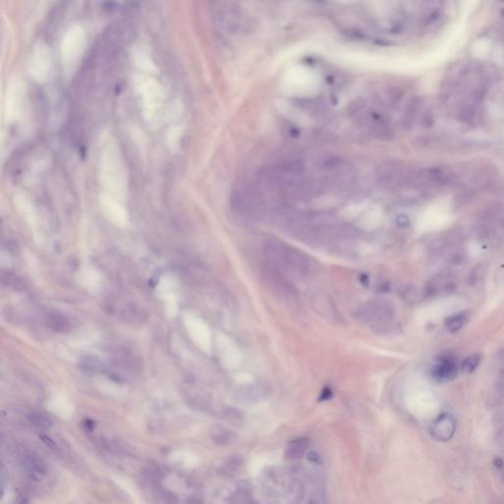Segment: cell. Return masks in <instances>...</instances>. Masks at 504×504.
Wrapping results in <instances>:
<instances>
[{"instance_id": "cell-7", "label": "cell", "mask_w": 504, "mask_h": 504, "mask_svg": "<svg viewBox=\"0 0 504 504\" xmlns=\"http://www.w3.org/2000/svg\"><path fill=\"white\" fill-rule=\"evenodd\" d=\"M23 466L29 478L35 482H42L47 475L45 462L36 454L28 453L23 457Z\"/></svg>"}, {"instance_id": "cell-2", "label": "cell", "mask_w": 504, "mask_h": 504, "mask_svg": "<svg viewBox=\"0 0 504 504\" xmlns=\"http://www.w3.org/2000/svg\"><path fill=\"white\" fill-rule=\"evenodd\" d=\"M230 204L237 215L252 221L264 220L269 213L264 194L258 188L252 186H242L233 189Z\"/></svg>"}, {"instance_id": "cell-26", "label": "cell", "mask_w": 504, "mask_h": 504, "mask_svg": "<svg viewBox=\"0 0 504 504\" xmlns=\"http://www.w3.org/2000/svg\"><path fill=\"white\" fill-rule=\"evenodd\" d=\"M305 504H319V503H318V501H317L315 498L310 497V498H309V499L305 502Z\"/></svg>"}, {"instance_id": "cell-24", "label": "cell", "mask_w": 504, "mask_h": 504, "mask_svg": "<svg viewBox=\"0 0 504 504\" xmlns=\"http://www.w3.org/2000/svg\"><path fill=\"white\" fill-rule=\"evenodd\" d=\"M14 504H30V500L27 495L19 494L14 501Z\"/></svg>"}, {"instance_id": "cell-11", "label": "cell", "mask_w": 504, "mask_h": 504, "mask_svg": "<svg viewBox=\"0 0 504 504\" xmlns=\"http://www.w3.org/2000/svg\"><path fill=\"white\" fill-rule=\"evenodd\" d=\"M210 438L216 445L226 447L236 441L237 434L227 427L215 425L210 430Z\"/></svg>"}, {"instance_id": "cell-8", "label": "cell", "mask_w": 504, "mask_h": 504, "mask_svg": "<svg viewBox=\"0 0 504 504\" xmlns=\"http://www.w3.org/2000/svg\"><path fill=\"white\" fill-rule=\"evenodd\" d=\"M458 368L455 360L450 357L442 358L432 368V376L439 382H447L455 379Z\"/></svg>"}, {"instance_id": "cell-19", "label": "cell", "mask_w": 504, "mask_h": 504, "mask_svg": "<svg viewBox=\"0 0 504 504\" xmlns=\"http://www.w3.org/2000/svg\"><path fill=\"white\" fill-rule=\"evenodd\" d=\"M480 362H481V357L479 355H472V356L468 357L462 362L461 367H462L463 373H465L467 374H472L473 372H475V369L478 367Z\"/></svg>"}, {"instance_id": "cell-21", "label": "cell", "mask_w": 504, "mask_h": 504, "mask_svg": "<svg viewBox=\"0 0 504 504\" xmlns=\"http://www.w3.org/2000/svg\"><path fill=\"white\" fill-rule=\"evenodd\" d=\"M243 461H242V458L240 456H233L231 457L226 464V470L227 472H229L230 474L236 472L237 470L240 468V466L242 465Z\"/></svg>"}, {"instance_id": "cell-12", "label": "cell", "mask_w": 504, "mask_h": 504, "mask_svg": "<svg viewBox=\"0 0 504 504\" xmlns=\"http://www.w3.org/2000/svg\"><path fill=\"white\" fill-rule=\"evenodd\" d=\"M231 504H259L254 498L252 488L246 482L241 483L236 490V493L230 496Z\"/></svg>"}, {"instance_id": "cell-1", "label": "cell", "mask_w": 504, "mask_h": 504, "mask_svg": "<svg viewBox=\"0 0 504 504\" xmlns=\"http://www.w3.org/2000/svg\"><path fill=\"white\" fill-rule=\"evenodd\" d=\"M264 259L279 267L288 275L312 277L318 271V263L307 252L277 239H269L263 244Z\"/></svg>"}, {"instance_id": "cell-23", "label": "cell", "mask_w": 504, "mask_h": 504, "mask_svg": "<svg viewBox=\"0 0 504 504\" xmlns=\"http://www.w3.org/2000/svg\"><path fill=\"white\" fill-rule=\"evenodd\" d=\"M308 459H309L310 462L314 463V464H320V463H321V457H320V455H319L318 453L314 452V451H311V452H309V453L308 454Z\"/></svg>"}, {"instance_id": "cell-4", "label": "cell", "mask_w": 504, "mask_h": 504, "mask_svg": "<svg viewBox=\"0 0 504 504\" xmlns=\"http://www.w3.org/2000/svg\"><path fill=\"white\" fill-rule=\"evenodd\" d=\"M358 317L374 327H384L394 317V309L389 302L374 299L362 306L358 311Z\"/></svg>"}, {"instance_id": "cell-17", "label": "cell", "mask_w": 504, "mask_h": 504, "mask_svg": "<svg viewBox=\"0 0 504 504\" xmlns=\"http://www.w3.org/2000/svg\"><path fill=\"white\" fill-rule=\"evenodd\" d=\"M345 164V160L338 156H328L320 160L319 166L326 171L339 170Z\"/></svg>"}, {"instance_id": "cell-3", "label": "cell", "mask_w": 504, "mask_h": 504, "mask_svg": "<svg viewBox=\"0 0 504 504\" xmlns=\"http://www.w3.org/2000/svg\"><path fill=\"white\" fill-rule=\"evenodd\" d=\"M261 274L264 282L279 298L286 304H299V293L291 281L289 275L276 265L264 259L261 264Z\"/></svg>"}, {"instance_id": "cell-5", "label": "cell", "mask_w": 504, "mask_h": 504, "mask_svg": "<svg viewBox=\"0 0 504 504\" xmlns=\"http://www.w3.org/2000/svg\"><path fill=\"white\" fill-rule=\"evenodd\" d=\"M456 427V419L451 414L444 413L433 421L430 427V432L434 439L445 442L453 438Z\"/></svg>"}, {"instance_id": "cell-15", "label": "cell", "mask_w": 504, "mask_h": 504, "mask_svg": "<svg viewBox=\"0 0 504 504\" xmlns=\"http://www.w3.org/2000/svg\"><path fill=\"white\" fill-rule=\"evenodd\" d=\"M30 423L36 428L47 430L52 426V421L49 417L41 412H33L29 416Z\"/></svg>"}, {"instance_id": "cell-25", "label": "cell", "mask_w": 504, "mask_h": 504, "mask_svg": "<svg viewBox=\"0 0 504 504\" xmlns=\"http://www.w3.org/2000/svg\"><path fill=\"white\" fill-rule=\"evenodd\" d=\"M185 504H204L203 500L198 496H189L186 499Z\"/></svg>"}, {"instance_id": "cell-20", "label": "cell", "mask_w": 504, "mask_h": 504, "mask_svg": "<svg viewBox=\"0 0 504 504\" xmlns=\"http://www.w3.org/2000/svg\"><path fill=\"white\" fill-rule=\"evenodd\" d=\"M220 414L223 417V419L229 422H238L241 421L243 418L242 413L240 411L232 408H224L221 410Z\"/></svg>"}, {"instance_id": "cell-9", "label": "cell", "mask_w": 504, "mask_h": 504, "mask_svg": "<svg viewBox=\"0 0 504 504\" xmlns=\"http://www.w3.org/2000/svg\"><path fill=\"white\" fill-rule=\"evenodd\" d=\"M221 24L229 32H238L242 26V15L234 3H224V7L219 12Z\"/></svg>"}, {"instance_id": "cell-6", "label": "cell", "mask_w": 504, "mask_h": 504, "mask_svg": "<svg viewBox=\"0 0 504 504\" xmlns=\"http://www.w3.org/2000/svg\"><path fill=\"white\" fill-rule=\"evenodd\" d=\"M269 394V387L264 382L246 384L238 390L237 398L244 404H254Z\"/></svg>"}, {"instance_id": "cell-22", "label": "cell", "mask_w": 504, "mask_h": 504, "mask_svg": "<svg viewBox=\"0 0 504 504\" xmlns=\"http://www.w3.org/2000/svg\"><path fill=\"white\" fill-rule=\"evenodd\" d=\"M40 439H41V440H42V441H43V442H44V443H45V444H46L49 449H51V450H53V451L57 450V445H56L55 441L52 440V439L49 438V436L45 435V434H41V435H40Z\"/></svg>"}, {"instance_id": "cell-16", "label": "cell", "mask_w": 504, "mask_h": 504, "mask_svg": "<svg viewBox=\"0 0 504 504\" xmlns=\"http://www.w3.org/2000/svg\"><path fill=\"white\" fill-rule=\"evenodd\" d=\"M49 326L56 332H66L70 329V323L64 316L57 313L49 314L48 317Z\"/></svg>"}, {"instance_id": "cell-10", "label": "cell", "mask_w": 504, "mask_h": 504, "mask_svg": "<svg viewBox=\"0 0 504 504\" xmlns=\"http://www.w3.org/2000/svg\"><path fill=\"white\" fill-rule=\"evenodd\" d=\"M350 117L359 126L372 125L374 120V114L368 109L365 102L361 99H357L350 105L349 108Z\"/></svg>"}, {"instance_id": "cell-14", "label": "cell", "mask_w": 504, "mask_h": 504, "mask_svg": "<svg viewBox=\"0 0 504 504\" xmlns=\"http://www.w3.org/2000/svg\"><path fill=\"white\" fill-rule=\"evenodd\" d=\"M470 318H471V313L468 311H462L447 318L445 324L449 332L456 333L460 331L469 322Z\"/></svg>"}, {"instance_id": "cell-13", "label": "cell", "mask_w": 504, "mask_h": 504, "mask_svg": "<svg viewBox=\"0 0 504 504\" xmlns=\"http://www.w3.org/2000/svg\"><path fill=\"white\" fill-rule=\"evenodd\" d=\"M309 446V439L307 438L297 439L295 440L291 441L286 450L285 457L288 460H298L304 457L308 448Z\"/></svg>"}, {"instance_id": "cell-18", "label": "cell", "mask_w": 504, "mask_h": 504, "mask_svg": "<svg viewBox=\"0 0 504 504\" xmlns=\"http://www.w3.org/2000/svg\"><path fill=\"white\" fill-rule=\"evenodd\" d=\"M418 110H419V102L417 99H412L405 111L404 116H403V124H404L405 127H410L413 124V122L415 121V117L417 115Z\"/></svg>"}]
</instances>
